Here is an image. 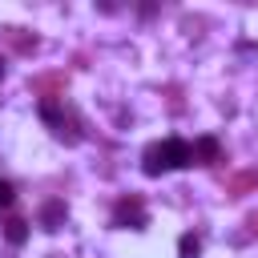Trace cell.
<instances>
[{"mask_svg": "<svg viewBox=\"0 0 258 258\" xmlns=\"http://www.w3.org/2000/svg\"><path fill=\"white\" fill-rule=\"evenodd\" d=\"M113 222L125 226V230H141L145 226V210H141V198H121L113 206Z\"/></svg>", "mask_w": 258, "mask_h": 258, "instance_id": "obj_1", "label": "cell"}, {"mask_svg": "<svg viewBox=\"0 0 258 258\" xmlns=\"http://www.w3.org/2000/svg\"><path fill=\"white\" fill-rule=\"evenodd\" d=\"M161 153H165V169L194 165V149H189V141H181V137H165V141H161Z\"/></svg>", "mask_w": 258, "mask_h": 258, "instance_id": "obj_2", "label": "cell"}, {"mask_svg": "<svg viewBox=\"0 0 258 258\" xmlns=\"http://www.w3.org/2000/svg\"><path fill=\"white\" fill-rule=\"evenodd\" d=\"M40 101H56L60 93H64V73H44V77H32V85H28Z\"/></svg>", "mask_w": 258, "mask_h": 258, "instance_id": "obj_3", "label": "cell"}, {"mask_svg": "<svg viewBox=\"0 0 258 258\" xmlns=\"http://www.w3.org/2000/svg\"><path fill=\"white\" fill-rule=\"evenodd\" d=\"M246 194H258V169H242L226 181V198H246Z\"/></svg>", "mask_w": 258, "mask_h": 258, "instance_id": "obj_4", "label": "cell"}, {"mask_svg": "<svg viewBox=\"0 0 258 258\" xmlns=\"http://www.w3.org/2000/svg\"><path fill=\"white\" fill-rule=\"evenodd\" d=\"M189 149H194V161H198V165H214V161L222 157V145H218V137H198Z\"/></svg>", "mask_w": 258, "mask_h": 258, "instance_id": "obj_5", "label": "cell"}, {"mask_svg": "<svg viewBox=\"0 0 258 258\" xmlns=\"http://www.w3.org/2000/svg\"><path fill=\"white\" fill-rule=\"evenodd\" d=\"M141 169H145L149 177H157V173H165V153H161V141H153V145H145V153H141Z\"/></svg>", "mask_w": 258, "mask_h": 258, "instance_id": "obj_6", "label": "cell"}, {"mask_svg": "<svg viewBox=\"0 0 258 258\" xmlns=\"http://www.w3.org/2000/svg\"><path fill=\"white\" fill-rule=\"evenodd\" d=\"M40 226H44V230H60V226H64V202H60V198H52V202L40 206Z\"/></svg>", "mask_w": 258, "mask_h": 258, "instance_id": "obj_7", "label": "cell"}, {"mask_svg": "<svg viewBox=\"0 0 258 258\" xmlns=\"http://www.w3.org/2000/svg\"><path fill=\"white\" fill-rule=\"evenodd\" d=\"M4 40H8L16 52H32V48H36V36H32V32H20V28H4Z\"/></svg>", "mask_w": 258, "mask_h": 258, "instance_id": "obj_8", "label": "cell"}, {"mask_svg": "<svg viewBox=\"0 0 258 258\" xmlns=\"http://www.w3.org/2000/svg\"><path fill=\"white\" fill-rule=\"evenodd\" d=\"M4 238H8L12 246H24V238H28V222H24V218H8V222H4Z\"/></svg>", "mask_w": 258, "mask_h": 258, "instance_id": "obj_9", "label": "cell"}, {"mask_svg": "<svg viewBox=\"0 0 258 258\" xmlns=\"http://www.w3.org/2000/svg\"><path fill=\"white\" fill-rule=\"evenodd\" d=\"M177 254H181V258H198V254H202L198 234H181V238H177Z\"/></svg>", "mask_w": 258, "mask_h": 258, "instance_id": "obj_10", "label": "cell"}, {"mask_svg": "<svg viewBox=\"0 0 258 258\" xmlns=\"http://www.w3.org/2000/svg\"><path fill=\"white\" fill-rule=\"evenodd\" d=\"M12 198H16V194H12V185L0 177V206H12Z\"/></svg>", "mask_w": 258, "mask_h": 258, "instance_id": "obj_11", "label": "cell"}, {"mask_svg": "<svg viewBox=\"0 0 258 258\" xmlns=\"http://www.w3.org/2000/svg\"><path fill=\"white\" fill-rule=\"evenodd\" d=\"M246 226H250V234L258 238V214H250V218H246Z\"/></svg>", "mask_w": 258, "mask_h": 258, "instance_id": "obj_12", "label": "cell"}, {"mask_svg": "<svg viewBox=\"0 0 258 258\" xmlns=\"http://www.w3.org/2000/svg\"><path fill=\"white\" fill-rule=\"evenodd\" d=\"M0 77H4V60H0Z\"/></svg>", "mask_w": 258, "mask_h": 258, "instance_id": "obj_13", "label": "cell"}]
</instances>
